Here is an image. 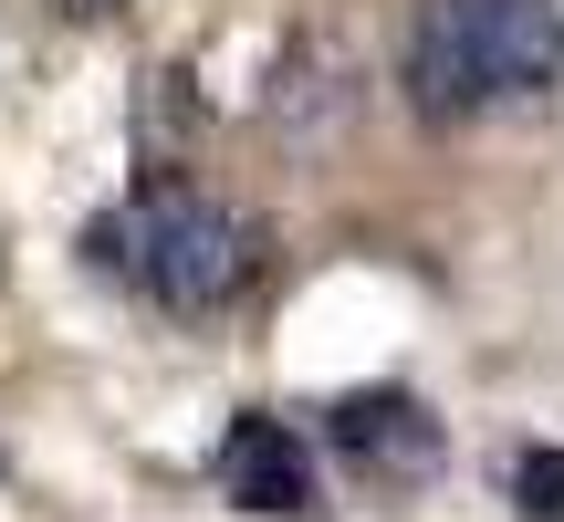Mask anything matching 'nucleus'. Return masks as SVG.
<instances>
[{"label":"nucleus","mask_w":564,"mask_h":522,"mask_svg":"<svg viewBox=\"0 0 564 522\" xmlns=\"http://www.w3.org/2000/svg\"><path fill=\"white\" fill-rule=\"evenodd\" d=\"M95 241L116 251L167 314H220V303H241L251 272H262V230L230 199H209V188H147V199L126 209V230H95Z\"/></svg>","instance_id":"obj_1"},{"label":"nucleus","mask_w":564,"mask_h":522,"mask_svg":"<svg viewBox=\"0 0 564 522\" xmlns=\"http://www.w3.org/2000/svg\"><path fill=\"white\" fill-rule=\"evenodd\" d=\"M460 42H470V74H481V105H533L564 74L554 0H460Z\"/></svg>","instance_id":"obj_2"},{"label":"nucleus","mask_w":564,"mask_h":522,"mask_svg":"<svg viewBox=\"0 0 564 522\" xmlns=\"http://www.w3.org/2000/svg\"><path fill=\"white\" fill-rule=\"evenodd\" d=\"M335 449L366 470H398V481H419L429 460H440V428H429L419 398H398V387H366V398L335 407Z\"/></svg>","instance_id":"obj_5"},{"label":"nucleus","mask_w":564,"mask_h":522,"mask_svg":"<svg viewBox=\"0 0 564 522\" xmlns=\"http://www.w3.org/2000/svg\"><path fill=\"white\" fill-rule=\"evenodd\" d=\"M220 491L241 512H314V460H303V439L282 418H230V439H220Z\"/></svg>","instance_id":"obj_3"},{"label":"nucleus","mask_w":564,"mask_h":522,"mask_svg":"<svg viewBox=\"0 0 564 522\" xmlns=\"http://www.w3.org/2000/svg\"><path fill=\"white\" fill-rule=\"evenodd\" d=\"M408 105L429 126H470L481 116V74H470V42H460V0H419L408 21Z\"/></svg>","instance_id":"obj_4"},{"label":"nucleus","mask_w":564,"mask_h":522,"mask_svg":"<svg viewBox=\"0 0 564 522\" xmlns=\"http://www.w3.org/2000/svg\"><path fill=\"white\" fill-rule=\"evenodd\" d=\"M53 11H74V21H105V11H126V0H53Z\"/></svg>","instance_id":"obj_7"},{"label":"nucleus","mask_w":564,"mask_h":522,"mask_svg":"<svg viewBox=\"0 0 564 522\" xmlns=\"http://www.w3.org/2000/svg\"><path fill=\"white\" fill-rule=\"evenodd\" d=\"M512 491H523L533 522H564V449H523L512 460Z\"/></svg>","instance_id":"obj_6"}]
</instances>
